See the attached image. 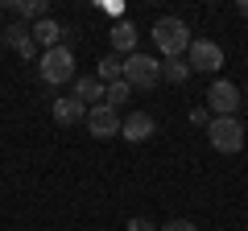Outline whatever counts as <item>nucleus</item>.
Segmentation results:
<instances>
[{"label": "nucleus", "instance_id": "nucleus-22", "mask_svg": "<svg viewBox=\"0 0 248 231\" xmlns=\"http://www.w3.org/2000/svg\"><path fill=\"white\" fill-rule=\"evenodd\" d=\"M244 95H248V83H244Z\"/></svg>", "mask_w": 248, "mask_h": 231}, {"label": "nucleus", "instance_id": "nucleus-3", "mask_svg": "<svg viewBox=\"0 0 248 231\" xmlns=\"http://www.w3.org/2000/svg\"><path fill=\"white\" fill-rule=\"evenodd\" d=\"M37 74H42V83H50V87L75 83V50H71V45H54V50H46Z\"/></svg>", "mask_w": 248, "mask_h": 231}, {"label": "nucleus", "instance_id": "nucleus-11", "mask_svg": "<svg viewBox=\"0 0 248 231\" xmlns=\"http://www.w3.org/2000/svg\"><path fill=\"white\" fill-rule=\"evenodd\" d=\"M112 54H120V58H133L137 54V25L128 17L112 25Z\"/></svg>", "mask_w": 248, "mask_h": 231}, {"label": "nucleus", "instance_id": "nucleus-9", "mask_svg": "<svg viewBox=\"0 0 248 231\" xmlns=\"http://www.w3.org/2000/svg\"><path fill=\"white\" fill-rule=\"evenodd\" d=\"M153 132H157V120H153L149 112H128V116H124V124H120V136H124V141H133V144L149 141Z\"/></svg>", "mask_w": 248, "mask_h": 231}, {"label": "nucleus", "instance_id": "nucleus-17", "mask_svg": "<svg viewBox=\"0 0 248 231\" xmlns=\"http://www.w3.org/2000/svg\"><path fill=\"white\" fill-rule=\"evenodd\" d=\"M128 95H133V87H128V83H108V95H104V103L108 107H116V112H120V103H124V99H128Z\"/></svg>", "mask_w": 248, "mask_h": 231}, {"label": "nucleus", "instance_id": "nucleus-2", "mask_svg": "<svg viewBox=\"0 0 248 231\" xmlns=\"http://www.w3.org/2000/svg\"><path fill=\"white\" fill-rule=\"evenodd\" d=\"M207 141H211L215 153H240L248 144V132L240 124V116H215L207 124Z\"/></svg>", "mask_w": 248, "mask_h": 231}, {"label": "nucleus", "instance_id": "nucleus-8", "mask_svg": "<svg viewBox=\"0 0 248 231\" xmlns=\"http://www.w3.org/2000/svg\"><path fill=\"white\" fill-rule=\"evenodd\" d=\"M0 42L9 45V50L17 54V58H25V62H29V58H33V54H37V42H33V29H29L25 21H9V25L0 29Z\"/></svg>", "mask_w": 248, "mask_h": 231}, {"label": "nucleus", "instance_id": "nucleus-10", "mask_svg": "<svg viewBox=\"0 0 248 231\" xmlns=\"http://www.w3.org/2000/svg\"><path fill=\"white\" fill-rule=\"evenodd\" d=\"M50 112H54V120H58L62 128H71V124H83V120H87V107H83L75 95H58Z\"/></svg>", "mask_w": 248, "mask_h": 231}, {"label": "nucleus", "instance_id": "nucleus-19", "mask_svg": "<svg viewBox=\"0 0 248 231\" xmlns=\"http://www.w3.org/2000/svg\"><path fill=\"white\" fill-rule=\"evenodd\" d=\"M124 231H157V223H149V219H141V215H137V219L124 223Z\"/></svg>", "mask_w": 248, "mask_h": 231}, {"label": "nucleus", "instance_id": "nucleus-4", "mask_svg": "<svg viewBox=\"0 0 248 231\" xmlns=\"http://www.w3.org/2000/svg\"><path fill=\"white\" fill-rule=\"evenodd\" d=\"M124 83L133 91H153L161 83V62L149 58V54H133V58H124Z\"/></svg>", "mask_w": 248, "mask_h": 231}, {"label": "nucleus", "instance_id": "nucleus-13", "mask_svg": "<svg viewBox=\"0 0 248 231\" xmlns=\"http://www.w3.org/2000/svg\"><path fill=\"white\" fill-rule=\"evenodd\" d=\"M104 95H108V87L95 79V74H83V79H75V99H79L83 107H95V103H104Z\"/></svg>", "mask_w": 248, "mask_h": 231}, {"label": "nucleus", "instance_id": "nucleus-1", "mask_svg": "<svg viewBox=\"0 0 248 231\" xmlns=\"http://www.w3.org/2000/svg\"><path fill=\"white\" fill-rule=\"evenodd\" d=\"M149 37L157 42V50L166 54V58H182V54L190 50V29H186L182 17H157Z\"/></svg>", "mask_w": 248, "mask_h": 231}, {"label": "nucleus", "instance_id": "nucleus-16", "mask_svg": "<svg viewBox=\"0 0 248 231\" xmlns=\"http://www.w3.org/2000/svg\"><path fill=\"white\" fill-rule=\"evenodd\" d=\"M161 79L166 83H186L190 79V62H186V58H166V62H161Z\"/></svg>", "mask_w": 248, "mask_h": 231}, {"label": "nucleus", "instance_id": "nucleus-20", "mask_svg": "<svg viewBox=\"0 0 248 231\" xmlns=\"http://www.w3.org/2000/svg\"><path fill=\"white\" fill-rule=\"evenodd\" d=\"M161 231H199V227H195L190 219H170V223H166Z\"/></svg>", "mask_w": 248, "mask_h": 231}, {"label": "nucleus", "instance_id": "nucleus-7", "mask_svg": "<svg viewBox=\"0 0 248 231\" xmlns=\"http://www.w3.org/2000/svg\"><path fill=\"white\" fill-rule=\"evenodd\" d=\"M87 132L95 136V141H112V136H120V112L116 107H108V103H95V107H87Z\"/></svg>", "mask_w": 248, "mask_h": 231}, {"label": "nucleus", "instance_id": "nucleus-23", "mask_svg": "<svg viewBox=\"0 0 248 231\" xmlns=\"http://www.w3.org/2000/svg\"><path fill=\"white\" fill-rule=\"evenodd\" d=\"M244 149H248V144H244Z\"/></svg>", "mask_w": 248, "mask_h": 231}, {"label": "nucleus", "instance_id": "nucleus-18", "mask_svg": "<svg viewBox=\"0 0 248 231\" xmlns=\"http://www.w3.org/2000/svg\"><path fill=\"white\" fill-rule=\"evenodd\" d=\"M211 120H215V116L207 112V103H203V107H190V124H199V128H207V124H211Z\"/></svg>", "mask_w": 248, "mask_h": 231}, {"label": "nucleus", "instance_id": "nucleus-21", "mask_svg": "<svg viewBox=\"0 0 248 231\" xmlns=\"http://www.w3.org/2000/svg\"><path fill=\"white\" fill-rule=\"evenodd\" d=\"M240 13H244V17H248V0H244V4H240Z\"/></svg>", "mask_w": 248, "mask_h": 231}, {"label": "nucleus", "instance_id": "nucleus-6", "mask_svg": "<svg viewBox=\"0 0 248 231\" xmlns=\"http://www.w3.org/2000/svg\"><path fill=\"white\" fill-rule=\"evenodd\" d=\"M190 71H203V74H215V71H223V45L219 42H211V37H195L190 42Z\"/></svg>", "mask_w": 248, "mask_h": 231}, {"label": "nucleus", "instance_id": "nucleus-12", "mask_svg": "<svg viewBox=\"0 0 248 231\" xmlns=\"http://www.w3.org/2000/svg\"><path fill=\"white\" fill-rule=\"evenodd\" d=\"M66 33H71V29H66V25H58L54 17H46V21H37V25H33V42L42 45V50H54V45H66Z\"/></svg>", "mask_w": 248, "mask_h": 231}, {"label": "nucleus", "instance_id": "nucleus-5", "mask_svg": "<svg viewBox=\"0 0 248 231\" xmlns=\"http://www.w3.org/2000/svg\"><path fill=\"white\" fill-rule=\"evenodd\" d=\"M240 103H244V95H240L236 83L215 79L211 87H207V112H211V116H236Z\"/></svg>", "mask_w": 248, "mask_h": 231}, {"label": "nucleus", "instance_id": "nucleus-14", "mask_svg": "<svg viewBox=\"0 0 248 231\" xmlns=\"http://www.w3.org/2000/svg\"><path fill=\"white\" fill-rule=\"evenodd\" d=\"M9 9L17 13L21 21H33V25H37V21H46V17H50V4H46V0H13Z\"/></svg>", "mask_w": 248, "mask_h": 231}, {"label": "nucleus", "instance_id": "nucleus-15", "mask_svg": "<svg viewBox=\"0 0 248 231\" xmlns=\"http://www.w3.org/2000/svg\"><path fill=\"white\" fill-rule=\"evenodd\" d=\"M95 79L104 83V87H108V83H120L124 79V58H120V54H104V58H99Z\"/></svg>", "mask_w": 248, "mask_h": 231}]
</instances>
